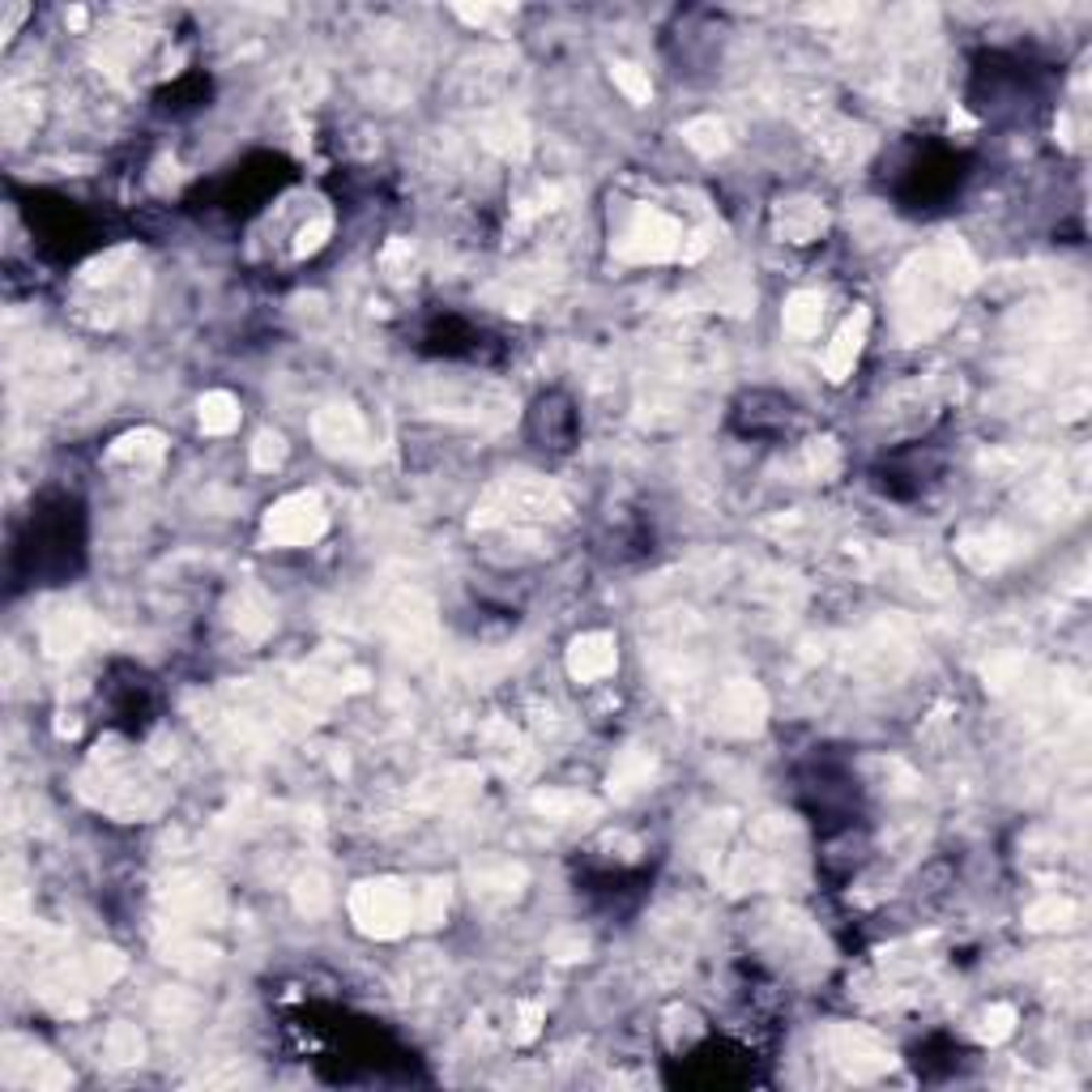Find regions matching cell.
<instances>
[{"instance_id": "obj_6", "label": "cell", "mask_w": 1092, "mask_h": 1092, "mask_svg": "<svg viewBox=\"0 0 1092 1092\" xmlns=\"http://www.w3.org/2000/svg\"><path fill=\"white\" fill-rule=\"evenodd\" d=\"M785 325L799 329V333H811L820 325V294H799L790 303V312H785Z\"/></svg>"}, {"instance_id": "obj_1", "label": "cell", "mask_w": 1092, "mask_h": 1092, "mask_svg": "<svg viewBox=\"0 0 1092 1092\" xmlns=\"http://www.w3.org/2000/svg\"><path fill=\"white\" fill-rule=\"evenodd\" d=\"M325 525V512L312 496H290L282 500L274 512H269V538L274 542H286V546H299V542H312Z\"/></svg>"}, {"instance_id": "obj_3", "label": "cell", "mask_w": 1092, "mask_h": 1092, "mask_svg": "<svg viewBox=\"0 0 1092 1092\" xmlns=\"http://www.w3.org/2000/svg\"><path fill=\"white\" fill-rule=\"evenodd\" d=\"M606 671H615V649L606 636H585L576 640V653H572V675L576 679H597Z\"/></svg>"}, {"instance_id": "obj_2", "label": "cell", "mask_w": 1092, "mask_h": 1092, "mask_svg": "<svg viewBox=\"0 0 1092 1092\" xmlns=\"http://www.w3.org/2000/svg\"><path fill=\"white\" fill-rule=\"evenodd\" d=\"M358 900H363V904H354V914L363 918V926H368V931H380V935L401 931V922H406V900H401V892H393V888H368Z\"/></svg>"}, {"instance_id": "obj_4", "label": "cell", "mask_w": 1092, "mask_h": 1092, "mask_svg": "<svg viewBox=\"0 0 1092 1092\" xmlns=\"http://www.w3.org/2000/svg\"><path fill=\"white\" fill-rule=\"evenodd\" d=\"M862 329H867V316L849 321V325L840 329L836 346L828 350V372H832V376H840V372L849 368V363H854V354H858V346H862Z\"/></svg>"}, {"instance_id": "obj_5", "label": "cell", "mask_w": 1092, "mask_h": 1092, "mask_svg": "<svg viewBox=\"0 0 1092 1092\" xmlns=\"http://www.w3.org/2000/svg\"><path fill=\"white\" fill-rule=\"evenodd\" d=\"M201 422H205V432H231L239 422V410H235V401L226 393H210L201 401Z\"/></svg>"}]
</instances>
